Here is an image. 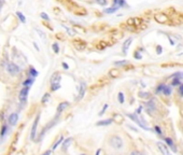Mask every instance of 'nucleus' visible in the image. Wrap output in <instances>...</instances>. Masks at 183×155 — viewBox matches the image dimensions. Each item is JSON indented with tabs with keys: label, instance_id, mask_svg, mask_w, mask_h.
Returning <instances> with one entry per match:
<instances>
[{
	"label": "nucleus",
	"instance_id": "nucleus-26",
	"mask_svg": "<svg viewBox=\"0 0 183 155\" xmlns=\"http://www.w3.org/2000/svg\"><path fill=\"white\" fill-rule=\"evenodd\" d=\"M124 94L123 93H119V102L120 103H124Z\"/></svg>",
	"mask_w": 183,
	"mask_h": 155
},
{
	"label": "nucleus",
	"instance_id": "nucleus-47",
	"mask_svg": "<svg viewBox=\"0 0 183 155\" xmlns=\"http://www.w3.org/2000/svg\"><path fill=\"white\" fill-rule=\"evenodd\" d=\"M0 2H2V3H3V0H0Z\"/></svg>",
	"mask_w": 183,
	"mask_h": 155
},
{
	"label": "nucleus",
	"instance_id": "nucleus-41",
	"mask_svg": "<svg viewBox=\"0 0 183 155\" xmlns=\"http://www.w3.org/2000/svg\"><path fill=\"white\" fill-rule=\"evenodd\" d=\"M51 153H52V151H51V150H48V151H46V152H44V153H43L42 155H50Z\"/></svg>",
	"mask_w": 183,
	"mask_h": 155
},
{
	"label": "nucleus",
	"instance_id": "nucleus-8",
	"mask_svg": "<svg viewBox=\"0 0 183 155\" xmlns=\"http://www.w3.org/2000/svg\"><path fill=\"white\" fill-rule=\"evenodd\" d=\"M128 116L130 117V119H133L134 121H135L136 123H137V124H138L140 127H142V128H144V129H149L147 126H145V124L143 123V122H141V120L139 119V117H138L136 114H128Z\"/></svg>",
	"mask_w": 183,
	"mask_h": 155
},
{
	"label": "nucleus",
	"instance_id": "nucleus-44",
	"mask_svg": "<svg viewBox=\"0 0 183 155\" xmlns=\"http://www.w3.org/2000/svg\"><path fill=\"white\" fill-rule=\"evenodd\" d=\"M34 47H36V48H37V50H38V51H39V47H38V45H37V43H34Z\"/></svg>",
	"mask_w": 183,
	"mask_h": 155
},
{
	"label": "nucleus",
	"instance_id": "nucleus-10",
	"mask_svg": "<svg viewBox=\"0 0 183 155\" xmlns=\"http://www.w3.org/2000/svg\"><path fill=\"white\" fill-rule=\"evenodd\" d=\"M68 107H69V102H67V101L59 103L58 107H57V113H58V114H61L62 111H64L66 108H68Z\"/></svg>",
	"mask_w": 183,
	"mask_h": 155
},
{
	"label": "nucleus",
	"instance_id": "nucleus-23",
	"mask_svg": "<svg viewBox=\"0 0 183 155\" xmlns=\"http://www.w3.org/2000/svg\"><path fill=\"white\" fill-rule=\"evenodd\" d=\"M62 141H64V137H61V138H59V140L57 141V142L55 143L54 145H53V150H55V149H56L57 147H58L59 144H61V143H62Z\"/></svg>",
	"mask_w": 183,
	"mask_h": 155
},
{
	"label": "nucleus",
	"instance_id": "nucleus-45",
	"mask_svg": "<svg viewBox=\"0 0 183 155\" xmlns=\"http://www.w3.org/2000/svg\"><path fill=\"white\" fill-rule=\"evenodd\" d=\"M99 153H100V150H97V152H96V155H99Z\"/></svg>",
	"mask_w": 183,
	"mask_h": 155
},
{
	"label": "nucleus",
	"instance_id": "nucleus-14",
	"mask_svg": "<svg viewBox=\"0 0 183 155\" xmlns=\"http://www.w3.org/2000/svg\"><path fill=\"white\" fill-rule=\"evenodd\" d=\"M61 80V78L58 75V73H55V74L52 75V84H58Z\"/></svg>",
	"mask_w": 183,
	"mask_h": 155
},
{
	"label": "nucleus",
	"instance_id": "nucleus-33",
	"mask_svg": "<svg viewBox=\"0 0 183 155\" xmlns=\"http://www.w3.org/2000/svg\"><path fill=\"white\" fill-rule=\"evenodd\" d=\"M164 87H165V85L164 84H161L158 87H157V89H156V92L157 93H159V92H163V89H164Z\"/></svg>",
	"mask_w": 183,
	"mask_h": 155
},
{
	"label": "nucleus",
	"instance_id": "nucleus-22",
	"mask_svg": "<svg viewBox=\"0 0 183 155\" xmlns=\"http://www.w3.org/2000/svg\"><path fill=\"white\" fill-rule=\"evenodd\" d=\"M7 131H8V126H7V125H3V126H2V129H1V133H0V136L3 137V136L7 134Z\"/></svg>",
	"mask_w": 183,
	"mask_h": 155
},
{
	"label": "nucleus",
	"instance_id": "nucleus-15",
	"mask_svg": "<svg viewBox=\"0 0 183 155\" xmlns=\"http://www.w3.org/2000/svg\"><path fill=\"white\" fill-rule=\"evenodd\" d=\"M62 149L64 150H67L69 148V145L71 144V142H72V138H68V139H66L65 141H62Z\"/></svg>",
	"mask_w": 183,
	"mask_h": 155
},
{
	"label": "nucleus",
	"instance_id": "nucleus-25",
	"mask_svg": "<svg viewBox=\"0 0 183 155\" xmlns=\"http://www.w3.org/2000/svg\"><path fill=\"white\" fill-rule=\"evenodd\" d=\"M30 75H31L30 78H34H34L37 77V75H38V72H37V71L34 70V68H30Z\"/></svg>",
	"mask_w": 183,
	"mask_h": 155
},
{
	"label": "nucleus",
	"instance_id": "nucleus-24",
	"mask_svg": "<svg viewBox=\"0 0 183 155\" xmlns=\"http://www.w3.org/2000/svg\"><path fill=\"white\" fill-rule=\"evenodd\" d=\"M178 84H180V79L175 78L172 80V82H171V85H172V86H176V85H178Z\"/></svg>",
	"mask_w": 183,
	"mask_h": 155
},
{
	"label": "nucleus",
	"instance_id": "nucleus-2",
	"mask_svg": "<svg viewBox=\"0 0 183 155\" xmlns=\"http://www.w3.org/2000/svg\"><path fill=\"white\" fill-rule=\"evenodd\" d=\"M7 70H8V72L10 73V74H17L20 71V67H17L15 64H13V62H9V64L7 65Z\"/></svg>",
	"mask_w": 183,
	"mask_h": 155
},
{
	"label": "nucleus",
	"instance_id": "nucleus-31",
	"mask_svg": "<svg viewBox=\"0 0 183 155\" xmlns=\"http://www.w3.org/2000/svg\"><path fill=\"white\" fill-rule=\"evenodd\" d=\"M40 16H41V18H43V20H50V17H48V16H47V14H46V13H41V14H40Z\"/></svg>",
	"mask_w": 183,
	"mask_h": 155
},
{
	"label": "nucleus",
	"instance_id": "nucleus-5",
	"mask_svg": "<svg viewBox=\"0 0 183 155\" xmlns=\"http://www.w3.org/2000/svg\"><path fill=\"white\" fill-rule=\"evenodd\" d=\"M85 92H86V84L84 82L81 83L80 87H79V96H78V100H81V99L84 97Z\"/></svg>",
	"mask_w": 183,
	"mask_h": 155
},
{
	"label": "nucleus",
	"instance_id": "nucleus-20",
	"mask_svg": "<svg viewBox=\"0 0 183 155\" xmlns=\"http://www.w3.org/2000/svg\"><path fill=\"white\" fill-rule=\"evenodd\" d=\"M119 9V7L117 6H115V7H112V8H109V9H107V10L105 11L106 13H113V12H115V11Z\"/></svg>",
	"mask_w": 183,
	"mask_h": 155
},
{
	"label": "nucleus",
	"instance_id": "nucleus-46",
	"mask_svg": "<svg viewBox=\"0 0 183 155\" xmlns=\"http://www.w3.org/2000/svg\"><path fill=\"white\" fill-rule=\"evenodd\" d=\"M1 9H2V2H0V11H1Z\"/></svg>",
	"mask_w": 183,
	"mask_h": 155
},
{
	"label": "nucleus",
	"instance_id": "nucleus-32",
	"mask_svg": "<svg viewBox=\"0 0 183 155\" xmlns=\"http://www.w3.org/2000/svg\"><path fill=\"white\" fill-rule=\"evenodd\" d=\"M154 129H155V131H156V133L158 134V135H161V136L163 135V131H162V129L159 128L158 126H155V127H154Z\"/></svg>",
	"mask_w": 183,
	"mask_h": 155
},
{
	"label": "nucleus",
	"instance_id": "nucleus-1",
	"mask_svg": "<svg viewBox=\"0 0 183 155\" xmlns=\"http://www.w3.org/2000/svg\"><path fill=\"white\" fill-rule=\"evenodd\" d=\"M108 143L113 150H116V151H120V150H122L124 148V140L119 135H113L111 137H109Z\"/></svg>",
	"mask_w": 183,
	"mask_h": 155
},
{
	"label": "nucleus",
	"instance_id": "nucleus-39",
	"mask_svg": "<svg viewBox=\"0 0 183 155\" xmlns=\"http://www.w3.org/2000/svg\"><path fill=\"white\" fill-rule=\"evenodd\" d=\"M157 54H161L162 51H163V48H162V47H157Z\"/></svg>",
	"mask_w": 183,
	"mask_h": 155
},
{
	"label": "nucleus",
	"instance_id": "nucleus-3",
	"mask_svg": "<svg viewBox=\"0 0 183 155\" xmlns=\"http://www.w3.org/2000/svg\"><path fill=\"white\" fill-rule=\"evenodd\" d=\"M29 93V87L28 86H24L20 92V100L22 102H25L27 100V96H28Z\"/></svg>",
	"mask_w": 183,
	"mask_h": 155
},
{
	"label": "nucleus",
	"instance_id": "nucleus-38",
	"mask_svg": "<svg viewBox=\"0 0 183 155\" xmlns=\"http://www.w3.org/2000/svg\"><path fill=\"white\" fill-rule=\"evenodd\" d=\"M179 92H180V94H181V96H183V84L180 85V87H179Z\"/></svg>",
	"mask_w": 183,
	"mask_h": 155
},
{
	"label": "nucleus",
	"instance_id": "nucleus-12",
	"mask_svg": "<svg viewBox=\"0 0 183 155\" xmlns=\"http://www.w3.org/2000/svg\"><path fill=\"white\" fill-rule=\"evenodd\" d=\"M113 122L112 119H108V120H101V121L97 122L96 126H107V125H110Z\"/></svg>",
	"mask_w": 183,
	"mask_h": 155
},
{
	"label": "nucleus",
	"instance_id": "nucleus-42",
	"mask_svg": "<svg viewBox=\"0 0 183 155\" xmlns=\"http://www.w3.org/2000/svg\"><path fill=\"white\" fill-rule=\"evenodd\" d=\"M62 66H64V68H65V69H68V68H69L68 65H67L66 62H62Z\"/></svg>",
	"mask_w": 183,
	"mask_h": 155
},
{
	"label": "nucleus",
	"instance_id": "nucleus-9",
	"mask_svg": "<svg viewBox=\"0 0 183 155\" xmlns=\"http://www.w3.org/2000/svg\"><path fill=\"white\" fill-rule=\"evenodd\" d=\"M157 147H158V149L161 150V152L163 153V155H170L169 154V150H168L167 145H165L162 142H157Z\"/></svg>",
	"mask_w": 183,
	"mask_h": 155
},
{
	"label": "nucleus",
	"instance_id": "nucleus-17",
	"mask_svg": "<svg viewBox=\"0 0 183 155\" xmlns=\"http://www.w3.org/2000/svg\"><path fill=\"white\" fill-rule=\"evenodd\" d=\"M120 74V71L117 70V69H112V70H110V72H109V75H110L111 78H117Z\"/></svg>",
	"mask_w": 183,
	"mask_h": 155
},
{
	"label": "nucleus",
	"instance_id": "nucleus-34",
	"mask_svg": "<svg viewBox=\"0 0 183 155\" xmlns=\"http://www.w3.org/2000/svg\"><path fill=\"white\" fill-rule=\"evenodd\" d=\"M114 119H115V120H119V121H117V122H122V121H123L122 115H120V114H116V115H115V116H114Z\"/></svg>",
	"mask_w": 183,
	"mask_h": 155
},
{
	"label": "nucleus",
	"instance_id": "nucleus-27",
	"mask_svg": "<svg viewBox=\"0 0 183 155\" xmlns=\"http://www.w3.org/2000/svg\"><path fill=\"white\" fill-rule=\"evenodd\" d=\"M58 88H61V84H52V87H51V89L52 91H57Z\"/></svg>",
	"mask_w": 183,
	"mask_h": 155
},
{
	"label": "nucleus",
	"instance_id": "nucleus-43",
	"mask_svg": "<svg viewBox=\"0 0 183 155\" xmlns=\"http://www.w3.org/2000/svg\"><path fill=\"white\" fill-rule=\"evenodd\" d=\"M135 57H136V58H139V59L141 58V56H140V55L138 54V53H136V54H135Z\"/></svg>",
	"mask_w": 183,
	"mask_h": 155
},
{
	"label": "nucleus",
	"instance_id": "nucleus-7",
	"mask_svg": "<svg viewBox=\"0 0 183 155\" xmlns=\"http://www.w3.org/2000/svg\"><path fill=\"white\" fill-rule=\"evenodd\" d=\"M17 121H18V114H17V113H12V114L9 115V119H8L9 125H11V126H14V125L17 123Z\"/></svg>",
	"mask_w": 183,
	"mask_h": 155
},
{
	"label": "nucleus",
	"instance_id": "nucleus-37",
	"mask_svg": "<svg viewBox=\"0 0 183 155\" xmlns=\"http://www.w3.org/2000/svg\"><path fill=\"white\" fill-rule=\"evenodd\" d=\"M47 98H48V94H45V97H43L42 98V102L44 103V102H46V100H47Z\"/></svg>",
	"mask_w": 183,
	"mask_h": 155
},
{
	"label": "nucleus",
	"instance_id": "nucleus-13",
	"mask_svg": "<svg viewBox=\"0 0 183 155\" xmlns=\"http://www.w3.org/2000/svg\"><path fill=\"white\" fill-rule=\"evenodd\" d=\"M165 141H166V143H167L169 147L172 149L173 152L177 151V149H176V147H175V143H173V141H172V139H171V138H165Z\"/></svg>",
	"mask_w": 183,
	"mask_h": 155
},
{
	"label": "nucleus",
	"instance_id": "nucleus-30",
	"mask_svg": "<svg viewBox=\"0 0 183 155\" xmlns=\"http://www.w3.org/2000/svg\"><path fill=\"white\" fill-rule=\"evenodd\" d=\"M96 2L100 6H106L107 4V0H96Z\"/></svg>",
	"mask_w": 183,
	"mask_h": 155
},
{
	"label": "nucleus",
	"instance_id": "nucleus-4",
	"mask_svg": "<svg viewBox=\"0 0 183 155\" xmlns=\"http://www.w3.org/2000/svg\"><path fill=\"white\" fill-rule=\"evenodd\" d=\"M155 20H157L158 23H161V24H166V23H168V20L169 17L167 15H165L164 13H158V14L155 15Z\"/></svg>",
	"mask_w": 183,
	"mask_h": 155
},
{
	"label": "nucleus",
	"instance_id": "nucleus-28",
	"mask_svg": "<svg viewBox=\"0 0 183 155\" xmlns=\"http://www.w3.org/2000/svg\"><path fill=\"white\" fill-rule=\"evenodd\" d=\"M52 47H53V50H54L55 53H58L59 52V47H58V44H57V43H54V44L52 45Z\"/></svg>",
	"mask_w": 183,
	"mask_h": 155
},
{
	"label": "nucleus",
	"instance_id": "nucleus-11",
	"mask_svg": "<svg viewBox=\"0 0 183 155\" xmlns=\"http://www.w3.org/2000/svg\"><path fill=\"white\" fill-rule=\"evenodd\" d=\"M131 41H133V39H131V38H128V39H127V40L124 42V44H123V53H125V54L127 53V51H128V47H130V44H131Z\"/></svg>",
	"mask_w": 183,
	"mask_h": 155
},
{
	"label": "nucleus",
	"instance_id": "nucleus-40",
	"mask_svg": "<svg viewBox=\"0 0 183 155\" xmlns=\"http://www.w3.org/2000/svg\"><path fill=\"white\" fill-rule=\"evenodd\" d=\"M149 93H144V94H142V93H140V97H148L149 96Z\"/></svg>",
	"mask_w": 183,
	"mask_h": 155
},
{
	"label": "nucleus",
	"instance_id": "nucleus-6",
	"mask_svg": "<svg viewBox=\"0 0 183 155\" xmlns=\"http://www.w3.org/2000/svg\"><path fill=\"white\" fill-rule=\"evenodd\" d=\"M39 119H40V116H37V119L34 120V125H32V128H31V135H30V138L32 140H34V138H36V133H37V127H38V123H39Z\"/></svg>",
	"mask_w": 183,
	"mask_h": 155
},
{
	"label": "nucleus",
	"instance_id": "nucleus-21",
	"mask_svg": "<svg viewBox=\"0 0 183 155\" xmlns=\"http://www.w3.org/2000/svg\"><path fill=\"white\" fill-rule=\"evenodd\" d=\"M16 15L20 17V22L22 23H26V18H25V16L23 15V13H20V12H16Z\"/></svg>",
	"mask_w": 183,
	"mask_h": 155
},
{
	"label": "nucleus",
	"instance_id": "nucleus-16",
	"mask_svg": "<svg viewBox=\"0 0 183 155\" xmlns=\"http://www.w3.org/2000/svg\"><path fill=\"white\" fill-rule=\"evenodd\" d=\"M147 107H148V110H149L150 112H151V111H154V110H155V108H156L154 100H151L150 102H148V103H147Z\"/></svg>",
	"mask_w": 183,
	"mask_h": 155
},
{
	"label": "nucleus",
	"instance_id": "nucleus-29",
	"mask_svg": "<svg viewBox=\"0 0 183 155\" xmlns=\"http://www.w3.org/2000/svg\"><path fill=\"white\" fill-rule=\"evenodd\" d=\"M127 61H115L114 65L115 66H123V65H126Z\"/></svg>",
	"mask_w": 183,
	"mask_h": 155
},
{
	"label": "nucleus",
	"instance_id": "nucleus-36",
	"mask_svg": "<svg viewBox=\"0 0 183 155\" xmlns=\"http://www.w3.org/2000/svg\"><path fill=\"white\" fill-rule=\"evenodd\" d=\"M130 155H143L141 152H139V151H133L130 153Z\"/></svg>",
	"mask_w": 183,
	"mask_h": 155
},
{
	"label": "nucleus",
	"instance_id": "nucleus-18",
	"mask_svg": "<svg viewBox=\"0 0 183 155\" xmlns=\"http://www.w3.org/2000/svg\"><path fill=\"white\" fill-rule=\"evenodd\" d=\"M34 78H29V79H27L26 81L24 82V86H30V85L34 83Z\"/></svg>",
	"mask_w": 183,
	"mask_h": 155
},
{
	"label": "nucleus",
	"instance_id": "nucleus-19",
	"mask_svg": "<svg viewBox=\"0 0 183 155\" xmlns=\"http://www.w3.org/2000/svg\"><path fill=\"white\" fill-rule=\"evenodd\" d=\"M163 93L166 95V96H169V95L171 94V89H170V87L169 86H166L165 85V87H164V89H163Z\"/></svg>",
	"mask_w": 183,
	"mask_h": 155
},
{
	"label": "nucleus",
	"instance_id": "nucleus-35",
	"mask_svg": "<svg viewBox=\"0 0 183 155\" xmlns=\"http://www.w3.org/2000/svg\"><path fill=\"white\" fill-rule=\"evenodd\" d=\"M107 108H108V105H106V106H105V107H103V108H102V110H101V111H100V112H99V115H102V114H103V113H105V111H106V110H107Z\"/></svg>",
	"mask_w": 183,
	"mask_h": 155
},
{
	"label": "nucleus",
	"instance_id": "nucleus-48",
	"mask_svg": "<svg viewBox=\"0 0 183 155\" xmlns=\"http://www.w3.org/2000/svg\"><path fill=\"white\" fill-rule=\"evenodd\" d=\"M81 155H86V154H81Z\"/></svg>",
	"mask_w": 183,
	"mask_h": 155
}]
</instances>
